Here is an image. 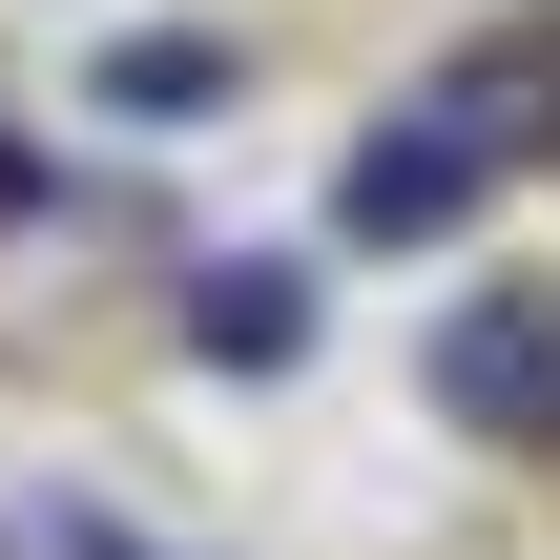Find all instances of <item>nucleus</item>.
<instances>
[{"label":"nucleus","instance_id":"nucleus-1","mask_svg":"<svg viewBox=\"0 0 560 560\" xmlns=\"http://www.w3.org/2000/svg\"><path fill=\"white\" fill-rule=\"evenodd\" d=\"M499 145H520V83H499V62H478V83H436V125H374V145H353V187H332V208H353V229H374V249H416V229H457V208H478V187H499Z\"/></svg>","mask_w":560,"mask_h":560},{"label":"nucleus","instance_id":"nucleus-2","mask_svg":"<svg viewBox=\"0 0 560 560\" xmlns=\"http://www.w3.org/2000/svg\"><path fill=\"white\" fill-rule=\"evenodd\" d=\"M436 395H457V416H560V332L540 312H478V332L436 353Z\"/></svg>","mask_w":560,"mask_h":560},{"label":"nucleus","instance_id":"nucleus-3","mask_svg":"<svg viewBox=\"0 0 560 560\" xmlns=\"http://www.w3.org/2000/svg\"><path fill=\"white\" fill-rule=\"evenodd\" d=\"M104 104H125V125H208V104H229V42L145 21V42H104Z\"/></svg>","mask_w":560,"mask_h":560},{"label":"nucleus","instance_id":"nucleus-4","mask_svg":"<svg viewBox=\"0 0 560 560\" xmlns=\"http://www.w3.org/2000/svg\"><path fill=\"white\" fill-rule=\"evenodd\" d=\"M187 332H208V353H249V374H270V353H291V332H312V291H291V270H249V291H229V270H208V291H187Z\"/></svg>","mask_w":560,"mask_h":560},{"label":"nucleus","instance_id":"nucleus-5","mask_svg":"<svg viewBox=\"0 0 560 560\" xmlns=\"http://www.w3.org/2000/svg\"><path fill=\"white\" fill-rule=\"evenodd\" d=\"M42 560H166L145 520H104V499H42Z\"/></svg>","mask_w":560,"mask_h":560}]
</instances>
